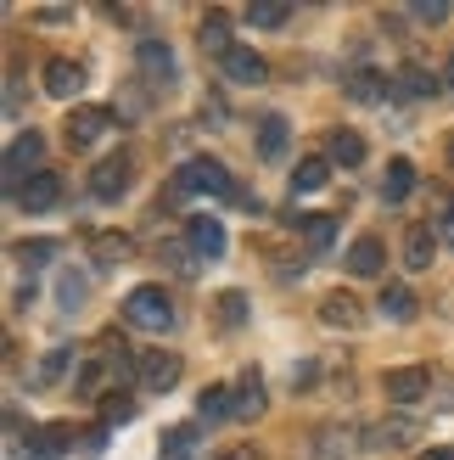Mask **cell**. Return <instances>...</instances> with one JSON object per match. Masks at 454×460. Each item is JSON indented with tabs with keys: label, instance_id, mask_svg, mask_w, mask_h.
Returning a JSON list of instances; mask_svg holds the SVG:
<instances>
[{
	"label": "cell",
	"instance_id": "1",
	"mask_svg": "<svg viewBox=\"0 0 454 460\" xmlns=\"http://www.w3.org/2000/svg\"><path fill=\"white\" fill-rule=\"evenodd\" d=\"M124 320L135 332H169L174 326V297L163 287H135L124 297Z\"/></svg>",
	"mask_w": 454,
	"mask_h": 460
},
{
	"label": "cell",
	"instance_id": "2",
	"mask_svg": "<svg viewBox=\"0 0 454 460\" xmlns=\"http://www.w3.org/2000/svg\"><path fill=\"white\" fill-rule=\"evenodd\" d=\"M236 197V180L224 164H214V157H191L186 169L174 174V197Z\"/></svg>",
	"mask_w": 454,
	"mask_h": 460
},
{
	"label": "cell",
	"instance_id": "3",
	"mask_svg": "<svg viewBox=\"0 0 454 460\" xmlns=\"http://www.w3.org/2000/svg\"><path fill=\"white\" fill-rule=\"evenodd\" d=\"M129 180H135V157L129 152H112L96 164V174H90V197L96 202H118L129 191Z\"/></svg>",
	"mask_w": 454,
	"mask_h": 460
},
{
	"label": "cell",
	"instance_id": "4",
	"mask_svg": "<svg viewBox=\"0 0 454 460\" xmlns=\"http://www.w3.org/2000/svg\"><path fill=\"white\" fill-rule=\"evenodd\" d=\"M107 129H112V112L107 107H74V112H67V124H62V141L74 146V152H84V146H96Z\"/></svg>",
	"mask_w": 454,
	"mask_h": 460
},
{
	"label": "cell",
	"instance_id": "5",
	"mask_svg": "<svg viewBox=\"0 0 454 460\" xmlns=\"http://www.w3.org/2000/svg\"><path fill=\"white\" fill-rule=\"evenodd\" d=\"M381 394H388L393 404H421V399H432V376H426L421 365H404V371L381 376Z\"/></svg>",
	"mask_w": 454,
	"mask_h": 460
},
{
	"label": "cell",
	"instance_id": "6",
	"mask_svg": "<svg viewBox=\"0 0 454 460\" xmlns=\"http://www.w3.org/2000/svg\"><path fill=\"white\" fill-rule=\"evenodd\" d=\"M39 157H45V141H39L34 129H22L17 141L6 146V186H12V197H17V186H22V169L39 174Z\"/></svg>",
	"mask_w": 454,
	"mask_h": 460
},
{
	"label": "cell",
	"instance_id": "7",
	"mask_svg": "<svg viewBox=\"0 0 454 460\" xmlns=\"http://www.w3.org/2000/svg\"><path fill=\"white\" fill-rule=\"evenodd\" d=\"M135 376H141L146 394H169V387L179 382V354H163V349H152L135 359Z\"/></svg>",
	"mask_w": 454,
	"mask_h": 460
},
{
	"label": "cell",
	"instance_id": "8",
	"mask_svg": "<svg viewBox=\"0 0 454 460\" xmlns=\"http://www.w3.org/2000/svg\"><path fill=\"white\" fill-rule=\"evenodd\" d=\"M410 444H421V427L410 416H388V421L365 427V449H410Z\"/></svg>",
	"mask_w": 454,
	"mask_h": 460
},
{
	"label": "cell",
	"instance_id": "9",
	"mask_svg": "<svg viewBox=\"0 0 454 460\" xmlns=\"http://www.w3.org/2000/svg\"><path fill=\"white\" fill-rule=\"evenodd\" d=\"M57 202H62V180L57 174H29V180H22V186H17V208L22 214H45V208H57Z\"/></svg>",
	"mask_w": 454,
	"mask_h": 460
},
{
	"label": "cell",
	"instance_id": "10",
	"mask_svg": "<svg viewBox=\"0 0 454 460\" xmlns=\"http://www.w3.org/2000/svg\"><path fill=\"white\" fill-rule=\"evenodd\" d=\"M39 79H45V96H57V102H74L79 90H84V67H79V62H67V57H51Z\"/></svg>",
	"mask_w": 454,
	"mask_h": 460
},
{
	"label": "cell",
	"instance_id": "11",
	"mask_svg": "<svg viewBox=\"0 0 454 460\" xmlns=\"http://www.w3.org/2000/svg\"><path fill=\"white\" fill-rule=\"evenodd\" d=\"M67 371H74V349H45L29 365V387H34V394H45V387H57Z\"/></svg>",
	"mask_w": 454,
	"mask_h": 460
},
{
	"label": "cell",
	"instance_id": "12",
	"mask_svg": "<svg viewBox=\"0 0 454 460\" xmlns=\"http://www.w3.org/2000/svg\"><path fill=\"white\" fill-rule=\"evenodd\" d=\"M320 320H326V326H336V332H359V326H365V309H359L354 292H326Z\"/></svg>",
	"mask_w": 454,
	"mask_h": 460
},
{
	"label": "cell",
	"instance_id": "13",
	"mask_svg": "<svg viewBox=\"0 0 454 460\" xmlns=\"http://www.w3.org/2000/svg\"><path fill=\"white\" fill-rule=\"evenodd\" d=\"M219 67H224V79H231V84H264L269 79V67H264V57L253 51V45H236Z\"/></svg>",
	"mask_w": 454,
	"mask_h": 460
},
{
	"label": "cell",
	"instance_id": "14",
	"mask_svg": "<svg viewBox=\"0 0 454 460\" xmlns=\"http://www.w3.org/2000/svg\"><path fill=\"white\" fill-rule=\"evenodd\" d=\"M432 252H438V230L432 225H410L404 230V270H432Z\"/></svg>",
	"mask_w": 454,
	"mask_h": 460
},
{
	"label": "cell",
	"instance_id": "15",
	"mask_svg": "<svg viewBox=\"0 0 454 460\" xmlns=\"http://www.w3.org/2000/svg\"><path fill=\"white\" fill-rule=\"evenodd\" d=\"M186 242H191L196 259H219L224 252V225L208 219V214H196V219H186Z\"/></svg>",
	"mask_w": 454,
	"mask_h": 460
},
{
	"label": "cell",
	"instance_id": "16",
	"mask_svg": "<svg viewBox=\"0 0 454 460\" xmlns=\"http://www.w3.org/2000/svg\"><path fill=\"white\" fill-rule=\"evenodd\" d=\"M135 57H141V74H146V79H157V84H169V79H174V51H169L163 40H152V34H146L141 45H135Z\"/></svg>",
	"mask_w": 454,
	"mask_h": 460
},
{
	"label": "cell",
	"instance_id": "17",
	"mask_svg": "<svg viewBox=\"0 0 454 460\" xmlns=\"http://www.w3.org/2000/svg\"><path fill=\"white\" fill-rule=\"evenodd\" d=\"M231 394H236V421H258L264 416V376L258 371H241V382L231 387Z\"/></svg>",
	"mask_w": 454,
	"mask_h": 460
},
{
	"label": "cell",
	"instance_id": "18",
	"mask_svg": "<svg viewBox=\"0 0 454 460\" xmlns=\"http://www.w3.org/2000/svg\"><path fill=\"white\" fill-rule=\"evenodd\" d=\"M359 438H365V427H326V432H320V449H314V460H348L354 449H365Z\"/></svg>",
	"mask_w": 454,
	"mask_h": 460
},
{
	"label": "cell",
	"instance_id": "19",
	"mask_svg": "<svg viewBox=\"0 0 454 460\" xmlns=\"http://www.w3.org/2000/svg\"><path fill=\"white\" fill-rule=\"evenodd\" d=\"M67 438H74V432H67L62 421L39 427L34 438H29V460H67Z\"/></svg>",
	"mask_w": 454,
	"mask_h": 460
},
{
	"label": "cell",
	"instance_id": "20",
	"mask_svg": "<svg viewBox=\"0 0 454 460\" xmlns=\"http://www.w3.org/2000/svg\"><path fill=\"white\" fill-rule=\"evenodd\" d=\"M348 270L354 275H381V270H388V247H381L376 236H359L348 247Z\"/></svg>",
	"mask_w": 454,
	"mask_h": 460
},
{
	"label": "cell",
	"instance_id": "21",
	"mask_svg": "<svg viewBox=\"0 0 454 460\" xmlns=\"http://www.w3.org/2000/svg\"><path fill=\"white\" fill-rule=\"evenodd\" d=\"M326 164L359 169V164H365V141H359L354 129H331V141H326Z\"/></svg>",
	"mask_w": 454,
	"mask_h": 460
},
{
	"label": "cell",
	"instance_id": "22",
	"mask_svg": "<svg viewBox=\"0 0 454 460\" xmlns=\"http://www.w3.org/2000/svg\"><path fill=\"white\" fill-rule=\"evenodd\" d=\"M410 191H415V164L410 157H393L388 174H381V202H404Z\"/></svg>",
	"mask_w": 454,
	"mask_h": 460
},
{
	"label": "cell",
	"instance_id": "23",
	"mask_svg": "<svg viewBox=\"0 0 454 460\" xmlns=\"http://www.w3.org/2000/svg\"><path fill=\"white\" fill-rule=\"evenodd\" d=\"M376 309L388 314L393 326H404V320H415V292L393 281V287H381V297H376Z\"/></svg>",
	"mask_w": 454,
	"mask_h": 460
},
{
	"label": "cell",
	"instance_id": "24",
	"mask_svg": "<svg viewBox=\"0 0 454 460\" xmlns=\"http://www.w3.org/2000/svg\"><path fill=\"white\" fill-rule=\"evenodd\" d=\"M196 40H202V51H214L219 62H224V57L236 51V45H231V29H224V12H208V17H202V29H196Z\"/></svg>",
	"mask_w": 454,
	"mask_h": 460
},
{
	"label": "cell",
	"instance_id": "25",
	"mask_svg": "<svg viewBox=\"0 0 454 460\" xmlns=\"http://www.w3.org/2000/svg\"><path fill=\"white\" fill-rule=\"evenodd\" d=\"M224 416H236V394H231V387H202L196 421H224Z\"/></svg>",
	"mask_w": 454,
	"mask_h": 460
},
{
	"label": "cell",
	"instance_id": "26",
	"mask_svg": "<svg viewBox=\"0 0 454 460\" xmlns=\"http://www.w3.org/2000/svg\"><path fill=\"white\" fill-rule=\"evenodd\" d=\"M388 96V79L371 74V67H359V74H348V102H381Z\"/></svg>",
	"mask_w": 454,
	"mask_h": 460
},
{
	"label": "cell",
	"instance_id": "27",
	"mask_svg": "<svg viewBox=\"0 0 454 460\" xmlns=\"http://www.w3.org/2000/svg\"><path fill=\"white\" fill-rule=\"evenodd\" d=\"M258 152H264V157H281V152H286V119H281V112L258 119Z\"/></svg>",
	"mask_w": 454,
	"mask_h": 460
},
{
	"label": "cell",
	"instance_id": "28",
	"mask_svg": "<svg viewBox=\"0 0 454 460\" xmlns=\"http://www.w3.org/2000/svg\"><path fill=\"white\" fill-rule=\"evenodd\" d=\"M326 180H331V164H326V157H303L298 174H292V191H320Z\"/></svg>",
	"mask_w": 454,
	"mask_h": 460
},
{
	"label": "cell",
	"instance_id": "29",
	"mask_svg": "<svg viewBox=\"0 0 454 460\" xmlns=\"http://www.w3.org/2000/svg\"><path fill=\"white\" fill-rule=\"evenodd\" d=\"M292 6H281V0H258V6H247V22L253 29H286Z\"/></svg>",
	"mask_w": 454,
	"mask_h": 460
},
{
	"label": "cell",
	"instance_id": "30",
	"mask_svg": "<svg viewBox=\"0 0 454 460\" xmlns=\"http://www.w3.org/2000/svg\"><path fill=\"white\" fill-rule=\"evenodd\" d=\"M298 230L309 236V247H331V236H336V219H331V214H298Z\"/></svg>",
	"mask_w": 454,
	"mask_h": 460
},
{
	"label": "cell",
	"instance_id": "31",
	"mask_svg": "<svg viewBox=\"0 0 454 460\" xmlns=\"http://www.w3.org/2000/svg\"><path fill=\"white\" fill-rule=\"evenodd\" d=\"M191 455H196V427H174L163 438V455L157 460H191Z\"/></svg>",
	"mask_w": 454,
	"mask_h": 460
},
{
	"label": "cell",
	"instance_id": "32",
	"mask_svg": "<svg viewBox=\"0 0 454 460\" xmlns=\"http://www.w3.org/2000/svg\"><path fill=\"white\" fill-rule=\"evenodd\" d=\"M398 84H404V96H432V90H438V79L426 74L421 62H410V67H398Z\"/></svg>",
	"mask_w": 454,
	"mask_h": 460
},
{
	"label": "cell",
	"instance_id": "33",
	"mask_svg": "<svg viewBox=\"0 0 454 460\" xmlns=\"http://www.w3.org/2000/svg\"><path fill=\"white\" fill-rule=\"evenodd\" d=\"M129 252H135V247H129V236H96V264H101V270L124 264Z\"/></svg>",
	"mask_w": 454,
	"mask_h": 460
},
{
	"label": "cell",
	"instance_id": "34",
	"mask_svg": "<svg viewBox=\"0 0 454 460\" xmlns=\"http://www.w3.org/2000/svg\"><path fill=\"white\" fill-rule=\"evenodd\" d=\"M12 259H17L22 270H39L45 259H57V242H17V247H12Z\"/></svg>",
	"mask_w": 454,
	"mask_h": 460
},
{
	"label": "cell",
	"instance_id": "35",
	"mask_svg": "<svg viewBox=\"0 0 454 460\" xmlns=\"http://www.w3.org/2000/svg\"><path fill=\"white\" fill-rule=\"evenodd\" d=\"M241 314H247V297H241V292H219V326H224V332L241 326Z\"/></svg>",
	"mask_w": 454,
	"mask_h": 460
},
{
	"label": "cell",
	"instance_id": "36",
	"mask_svg": "<svg viewBox=\"0 0 454 460\" xmlns=\"http://www.w3.org/2000/svg\"><path fill=\"white\" fill-rule=\"evenodd\" d=\"M57 297H62V309H79L84 297H90V281H84V275H62V287H57Z\"/></svg>",
	"mask_w": 454,
	"mask_h": 460
},
{
	"label": "cell",
	"instance_id": "37",
	"mask_svg": "<svg viewBox=\"0 0 454 460\" xmlns=\"http://www.w3.org/2000/svg\"><path fill=\"white\" fill-rule=\"evenodd\" d=\"M129 416H135V399H129V394H107L101 421H129Z\"/></svg>",
	"mask_w": 454,
	"mask_h": 460
},
{
	"label": "cell",
	"instance_id": "38",
	"mask_svg": "<svg viewBox=\"0 0 454 460\" xmlns=\"http://www.w3.org/2000/svg\"><path fill=\"white\" fill-rule=\"evenodd\" d=\"M101 449H107V427H90L84 438H79V455H90V460H96Z\"/></svg>",
	"mask_w": 454,
	"mask_h": 460
},
{
	"label": "cell",
	"instance_id": "39",
	"mask_svg": "<svg viewBox=\"0 0 454 460\" xmlns=\"http://www.w3.org/2000/svg\"><path fill=\"white\" fill-rule=\"evenodd\" d=\"M415 17H421V22H432V29H438V22L449 17V6H443V0H426V6H415Z\"/></svg>",
	"mask_w": 454,
	"mask_h": 460
},
{
	"label": "cell",
	"instance_id": "40",
	"mask_svg": "<svg viewBox=\"0 0 454 460\" xmlns=\"http://www.w3.org/2000/svg\"><path fill=\"white\" fill-rule=\"evenodd\" d=\"M214 460H264L253 444H236V449H224V455H214Z\"/></svg>",
	"mask_w": 454,
	"mask_h": 460
},
{
	"label": "cell",
	"instance_id": "41",
	"mask_svg": "<svg viewBox=\"0 0 454 460\" xmlns=\"http://www.w3.org/2000/svg\"><path fill=\"white\" fill-rule=\"evenodd\" d=\"M432 394H438V404H443V410H454V382H443V376H432Z\"/></svg>",
	"mask_w": 454,
	"mask_h": 460
},
{
	"label": "cell",
	"instance_id": "42",
	"mask_svg": "<svg viewBox=\"0 0 454 460\" xmlns=\"http://www.w3.org/2000/svg\"><path fill=\"white\" fill-rule=\"evenodd\" d=\"M67 17H74L67 6H39V22H67Z\"/></svg>",
	"mask_w": 454,
	"mask_h": 460
},
{
	"label": "cell",
	"instance_id": "43",
	"mask_svg": "<svg viewBox=\"0 0 454 460\" xmlns=\"http://www.w3.org/2000/svg\"><path fill=\"white\" fill-rule=\"evenodd\" d=\"M438 242H454V214H449V219L438 225Z\"/></svg>",
	"mask_w": 454,
	"mask_h": 460
},
{
	"label": "cell",
	"instance_id": "44",
	"mask_svg": "<svg viewBox=\"0 0 454 460\" xmlns=\"http://www.w3.org/2000/svg\"><path fill=\"white\" fill-rule=\"evenodd\" d=\"M443 84H449V90H454V57H449V67H443Z\"/></svg>",
	"mask_w": 454,
	"mask_h": 460
},
{
	"label": "cell",
	"instance_id": "45",
	"mask_svg": "<svg viewBox=\"0 0 454 460\" xmlns=\"http://www.w3.org/2000/svg\"><path fill=\"white\" fill-rule=\"evenodd\" d=\"M426 460H454V449H432V455H426Z\"/></svg>",
	"mask_w": 454,
	"mask_h": 460
},
{
	"label": "cell",
	"instance_id": "46",
	"mask_svg": "<svg viewBox=\"0 0 454 460\" xmlns=\"http://www.w3.org/2000/svg\"><path fill=\"white\" fill-rule=\"evenodd\" d=\"M449 164H454V135H449Z\"/></svg>",
	"mask_w": 454,
	"mask_h": 460
}]
</instances>
